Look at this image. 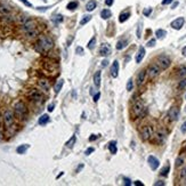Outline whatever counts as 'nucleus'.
Masks as SVG:
<instances>
[{"instance_id": "nucleus-33", "label": "nucleus", "mask_w": 186, "mask_h": 186, "mask_svg": "<svg viewBox=\"0 0 186 186\" xmlns=\"http://www.w3.org/2000/svg\"><path fill=\"white\" fill-rule=\"evenodd\" d=\"M169 171H170V167H169V166H166V167L161 170V173H160V175H161V176H167Z\"/></svg>"}, {"instance_id": "nucleus-43", "label": "nucleus", "mask_w": 186, "mask_h": 186, "mask_svg": "<svg viewBox=\"0 0 186 186\" xmlns=\"http://www.w3.org/2000/svg\"><path fill=\"white\" fill-rule=\"evenodd\" d=\"M123 182H124V184H126L127 186H130V185H131V181H130L129 178H124Z\"/></svg>"}, {"instance_id": "nucleus-15", "label": "nucleus", "mask_w": 186, "mask_h": 186, "mask_svg": "<svg viewBox=\"0 0 186 186\" xmlns=\"http://www.w3.org/2000/svg\"><path fill=\"white\" fill-rule=\"evenodd\" d=\"M118 72H119V63L118 61H114L113 64H112V68H111V76L113 78L118 77Z\"/></svg>"}, {"instance_id": "nucleus-25", "label": "nucleus", "mask_w": 186, "mask_h": 186, "mask_svg": "<svg viewBox=\"0 0 186 186\" xmlns=\"http://www.w3.org/2000/svg\"><path fill=\"white\" fill-rule=\"evenodd\" d=\"M130 16V13L129 11H126V13H122L121 15H120V17H119V21H120V23H123V22H126L128 19V17Z\"/></svg>"}, {"instance_id": "nucleus-22", "label": "nucleus", "mask_w": 186, "mask_h": 186, "mask_svg": "<svg viewBox=\"0 0 186 186\" xmlns=\"http://www.w3.org/2000/svg\"><path fill=\"white\" fill-rule=\"evenodd\" d=\"M166 34H167V32H166L165 30L159 29V30H157V31H155V35H157L158 39H163L166 37Z\"/></svg>"}, {"instance_id": "nucleus-17", "label": "nucleus", "mask_w": 186, "mask_h": 186, "mask_svg": "<svg viewBox=\"0 0 186 186\" xmlns=\"http://www.w3.org/2000/svg\"><path fill=\"white\" fill-rule=\"evenodd\" d=\"M145 76H146V71L142 70L139 73H138L137 76V86H142L144 82V80H145Z\"/></svg>"}, {"instance_id": "nucleus-6", "label": "nucleus", "mask_w": 186, "mask_h": 186, "mask_svg": "<svg viewBox=\"0 0 186 186\" xmlns=\"http://www.w3.org/2000/svg\"><path fill=\"white\" fill-rule=\"evenodd\" d=\"M143 111H144V105L143 103L140 100H137V102L134 104L132 106V113L135 116H142L143 115Z\"/></svg>"}, {"instance_id": "nucleus-18", "label": "nucleus", "mask_w": 186, "mask_h": 186, "mask_svg": "<svg viewBox=\"0 0 186 186\" xmlns=\"http://www.w3.org/2000/svg\"><path fill=\"white\" fill-rule=\"evenodd\" d=\"M100 77H102V72L100 71H97L94 76V84L97 88H99V86H100Z\"/></svg>"}, {"instance_id": "nucleus-42", "label": "nucleus", "mask_w": 186, "mask_h": 186, "mask_svg": "<svg viewBox=\"0 0 186 186\" xmlns=\"http://www.w3.org/2000/svg\"><path fill=\"white\" fill-rule=\"evenodd\" d=\"M181 130H182V132H183V134H186V121L184 122L183 124H182V128H181Z\"/></svg>"}, {"instance_id": "nucleus-1", "label": "nucleus", "mask_w": 186, "mask_h": 186, "mask_svg": "<svg viewBox=\"0 0 186 186\" xmlns=\"http://www.w3.org/2000/svg\"><path fill=\"white\" fill-rule=\"evenodd\" d=\"M54 46V42L51 40L49 37H46V35H43L39 39V41L35 43V49L38 51H48L50 50Z\"/></svg>"}, {"instance_id": "nucleus-47", "label": "nucleus", "mask_w": 186, "mask_h": 186, "mask_svg": "<svg viewBox=\"0 0 186 186\" xmlns=\"http://www.w3.org/2000/svg\"><path fill=\"white\" fill-rule=\"evenodd\" d=\"M107 65H108V61H107V59H104V61L102 62V66H103V68H106Z\"/></svg>"}, {"instance_id": "nucleus-13", "label": "nucleus", "mask_w": 186, "mask_h": 186, "mask_svg": "<svg viewBox=\"0 0 186 186\" xmlns=\"http://www.w3.org/2000/svg\"><path fill=\"white\" fill-rule=\"evenodd\" d=\"M179 116V110L177 107H171L169 111V119L171 121H176Z\"/></svg>"}, {"instance_id": "nucleus-54", "label": "nucleus", "mask_w": 186, "mask_h": 186, "mask_svg": "<svg viewBox=\"0 0 186 186\" xmlns=\"http://www.w3.org/2000/svg\"><path fill=\"white\" fill-rule=\"evenodd\" d=\"M154 185H155V186H163V185H165V183H163V182H157Z\"/></svg>"}, {"instance_id": "nucleus-36", "label": "nucleus", "mask_w": 186, "mask_h": 186, "mask_svg": "<svg viewBox=\"0 0 186 186\" xmlns=\"http://www.w3.org/2000/svg\"><path fill=\"white\" fill-rule=\"evenodd\" d=\"M124 46H126V42H124L123 40H120V41H118L116 48H118L119 50H121V49H123V48H124Z\"/></svg>"}, {"instance_id": "nucleus-58", "label": "nucleus", "mask_w": 186, "mask_h": 186, "mask_svg": "<svg viewBox=\"0 0 186 186\" xmlns=\"http://www.w3.org/2000/svg\"><path fill=\"white\" fill-rule=\"evenodd\" d=\"M0 120H1V118H0Z\"/></svg>"}, {"instance_id": "nucleus-19", "label": "nucleus", "mask_w": 186, "mask_h": 186, "mask_svg": "<svg viewBox=\"0 0 186 186\" xmlns=\"http://www.w3.org/2000/svg\"><path fill=\"white\" fill-rule=\"evenodd\" d=\"M63 85H64V80H63V79H59V80L56 82V85H55V88H54L56 94H58V93L61 92V89H62Z\"/></svg>"}, {"instance_id": "nucleus-39", "label": "nucleus", "mask_w": 186, "mask_h": 186, "mask_svg": "<svg viewBox=\"0 0 186 186\" xmlns=\"http://www.w3.org/2000/svg\"><path fill=\"white\" fill-rule=\"evenodd\" d=\"M152 13V8H147V9H144V11H143V14L145 15V16H148L150 14Z\"/></svg>"}, {"instance_id": "nucleus-32", "label": "nucleus", "mask_w": 186, "mask_h": 186, "mask_svg": "<svg viewBox=\"0 0 186 186\" xmlns=\"http://www.w3.org/2000/svg\"><path fill=\"white\" fill-rule=\"evenodd\" d=\"M77 7H78V2L77 1H72V2H70L68 5V9H70V10H74Z\"/></svg>"}, {"instance_id": "nucleus-2", "label": "nucleus", "mask_w": 186, "mask_h": 186, "mask_svg": "<svg viewBox=\"0 0 186 186\" xmlns=\"http://www.w3.org/2000/svg\"><path fill=\"white\" fill-rule=\"evenodd\" d=\"M14 111H15V114L19 119H23L27 114V107L23 102H17L14 106Z\"/></svg>"}, {"instance_id": "nucleus-16", "label": "nucleus", "mask_w": 186, "mask_h": 186, "mask_svg": "<svg viewBox=\"0 0 186 186\" xmlns=\"http://www.w3.org/2000/svg\"><path fill=\"white\" fill-rule=\"evenodd\" d=\"M144 56H145V49L143 48V47H139V49H138V53L137 55H136V63H140L142 61H143Z\"/></svg>"}, {"instance_id": "nucleus-52", "label": "nucleus", "mask_w": 186, "mask_h": 186, "mask_svg": "<svg viewBox=\"0 0 186 186\" xmlns=\"http://www.w3.org/2000/svg\"><path fill=\"white\" fill-rule=\"evenodd\" d=\"M105 3H106V6H112L113 0H105Z\"/></svg>"}, {"instance_id": "nucleus-8", "label": "nucleus", "mask_w": 186, "mask_h": 186, "mask_svg": "<svg viewBox=\"0 0 186 186\" xmlns=\"http://www.w3.org/2000/svg\"><path fill=\"white\" fill-rule=\"evenodd\" d=\"M152 134H153V130H152V128L150 127V126H145V127L143 128V130H142V139H143V140H147L148 138L152 136Z\"/></svg>"}, {"instance_id": "nucleus-10", "label": "nucleus", "mask_w": 186, "mask_h": 186, "mask_svg": "<svg viewBox=\"0 0 186 186\" xmlns=\"http://www.w3.org/2000/svg\"><path fill=\"white\" fill-rule=\"evenodd\" d=\"M99 54L104 57L108 56L111 54V47L108 43H102V46L99 48Z\"/></svg>"}, {"instance_id": "nucleus-20", "label": "nucleus", "mask_w": 186, "mask_h": 186, "mask_svg": "<svg viewBox=\"0 0 186 186\" xmlns=\"http://www.w3.org/2000/svg\"><path fill=\"white\" fill-rule=\"evenodd\" d=\"M155 137H157V140L158 143H161V142H163L166 138V135L163 131H158L157 134H155Z\"/></svg>"}, {"instance_id": "nucleus-57", "label": "nucleus", "mask_w": 186, "mask_h": 186, "mask_svg": "<svg viewBox=\"0 0 186 186\" xmlns=\"http://www.w3.org/2000/svg\"><path fill=\"white\" fill-rule=\"evenodd\" d=\"M177 6H178V2H177V1H176V2H175V3H174V5H173V8H176V7H177Z\"/></svg>"}, {"instance_id": "nucleus-45", "label": "nucleus", "mask_w": 186, "mask_h": 186, "mask_svg": "<svg viewBox=\"0 0 186 186\" xmlns=\"http://www.w3.org/2000/svg\"><path fill=\"white\" fill-rule=\"evenodd\" d=\"M77 53L80 54V55H82V54H84V49L81 48V47H77Z\"/></svg>"}, {"instance_id": "nucleus-5", "label": "nucleus", "mask_w": 186, "mask_h": 186, "mask_svg": "<svg viewBox=\"0 0 186 186\" xmlns=\"http://www.w3.org/2000/svg\"><path fill=\"white\" fill-rule=\"evenodd\" d=\"M170 63H171V61H170V58L167 56H160L159 58H158V65H159V68L161 69V70L168 69L170 66Z\"/></svg>"}, {"instance_id": "nucleus-11", "label": "nucleus", "mask_w": 186, "mask_h": 186, "mask_svg": "<svg viewBox=\"0 0 186 186\" xmlns=\"http://www.w3.org/2000/svg\"><path fill=\"white\" fill-rule=\"evenodd\" d=\"M147 161H148V163H150V167H151L152 170H157L158 169V167H159V165H160V162H159V160H158L155 157H153V155H150V157H148V159H147Z\"/></svg>"}, {"instance_id": "nucleus-4", "label": "nucleus", "mask_w": 186, "mask_h": 186, "mask_svg": "<svg viewBox=\"0 0 186 186\" xmlns=\"http://www.w3.org/2000/svg\"><path fill=\"white\" fill-rule=\"evenodd\" d=\"M160 70H161V69L159 68V65H158V64L150 65L148 69H147V74H148V77H150V79H154L155 77L159 76Z\"/></svg>"}, {"instance_id": "nucleus-53", "label": "nucleus", "mask_w": 186, "mask_h": 186, "mask_svg": "<svg viewBox=\"0 0 186 186\" xmlns=\"http://www.w3.org/2000/svg\"><path fill=\"white\" fill-rule=\"evenodd\" d=\"M99 96H100V94H99V93H97V94L95 95V96H94V100H95V102H97V100H98V98H99Z\"/></svg>"}, {"instance_id": "nucleus-12", "label": "nucleus", "mask_w": 186, "mask_h": 186, "mask_svg": "<svg viewBox=\"0 0 186 186\" xmlns=\"http://www.w3.org/2000/svg\"><path fill=\"white\" fill-rule=\"evenodd\" d=\"M33 29H35V23L33 21H26L24 24H23V27H22V30H23L25 33L31 31V30H33Z\"/></svg>"}, {"instance_id": "nucleus-21", "label": "nucleus", "mask_w": 186, "mask_h": 186, "mask_svg": "<svg viewBox=\"0 0 186 186\" xmlns=\"http://www.w3.org/2000/svg\"><path fill=\"white\" fill-rule=\"evenodd\" d=\"M111 15H112V13H111L110 9H104V10H102V13H100V16H102V18H104V19L110 18Z\"/></svg>"}, {"instance_id": "nucleus-55", "label": "nucleus", "mask_w": 186, "mask_h": 186, "mask_svg": "<svg viewBox=\"0 0 186 186\" xmlns=\"http://www.w3.org/2000/svg\"><path fill=\"white\" fill-rule=\"evenodd\" d=\"M134 184H135V185H136V186H143V183H140V182H139V181L135 182V183H134Z\"/></svg>"}, {"instance_id": "nucleus-30", "label": "nucleus", "mask_w": 186, "mask_h": 186, "mask_svg": "<svg viewBox=\"0 0 186 186\" xmlns=\"http://www.w3.org/2000/svg\"><path fill=\"white\" fill-rule=\"evenodd\" d=\"M90 19H92V16H90V15H86V16H84V18L80 21V25H85L86 23H88Z\"/></svg>"}, {"instance_id": "nucleus-23", "label": "nucleus", "mask_w": 186, "mask_h": 186, "mask_svg": "<svg viewBox=\"0 0 186 186\" xmlns=\"http://www.w3.org/2000/svg\"><path fill=\"white\" fill-rule=\"evenodd\" d=\"M49 121V115L48 114H42L39 119V124H46Z\"/></svg>"}, {"instance_id": "nucleus-31", "label": "nucleus", "mask_w": 186, "mask_h": 186, "mask_svg": "<svg viewBox=\"0 0 186 186\" xmlns=\"http://www.w3.org/2000/svg\"><path fill=\"white\" fill-rule=\"evenodd\" d=\"M37 34H38V31H37L35 29H33V30H31V31H29V32H26V35L29 37V38H34Z\"/></svg>"}, {"instance_id": "nucleus-35", "label": "nucleus", "mask_w": 186, "mask_h": 186, "mask_svg": "<svg viewBox=\"0 0 186 186\" xmlns=\"http://www.w3.org/2000/svg\"><path fill=\"white\" fill-rule=\"evenodd\" d=\"M95 42H96V38H95V37H93L92 40L88 42V48H89V49H93V48H94V47H95Z\"/></svg>"}, {"instance_id": "nucleus-56", "label": "nucleus", "mask_w": 186, "mask_h": 186, "mask_svg": "<svg viewBox=\"0 0 186 186\" xmlns=\"http://www.w3.org/2000/svg\"><path fill=\"white\" fill-rule=\"evenodd\" d=\"M182 54H183L184 56H186V46L183 48V50H182Z\"/></svg>"}, {"instance_id": "nucleus-7", "label": "nucleus", "mask_w": 186, "mask_h": 186, "mask_svg": "<svg viewBox=\"0 0 186 186\" xmlns=\"http://www.w3.org/2000/svg\"><path fill=\"white\" fill-rule=\"evenodd\" d=\"M27 97L30 98V99L34 100V102H41L42 100V94H41L39 90H37V89H32V90H30L29 94H27Z\"/></svg>"}, {"instance_id": "nucleus-46", "label": "nucleus", "mask_w": 186, "mask_h": 186, "mask_svg": "<svg viewBox=\"0 0 186 186\" xmlns=\"http://www.w3.org/2000/svg\"><path fill=\"white\" fill-rule=\"evenodd\" d=\"M21 1H22L23 3H24L25 6H27V7H32V5H31V3H30L29 1H27V0H21Z\"/></svg>"}, {"instance_id": "nucleus-29", "label": "nucleus", "mask_w": 186, "mask_h": 186, "mask_svg": "<svg viewBox=\"0 0 186 186\" xmlns=\"http://www.w3.org/2000/svg\"><path fill=\"white\" fill-rule=\"evenodd\" d=\"M76 140H77V138H76V136H72V137H71V139L69 140L68 143H66V146H68V147H73V145H74V144H76Z\"/></svg>"}, {"instance_id": "nucleus-24", "label": "nucleus", "mask_w": 186, "mask_h": 186, "mask_svg": "<svg viewBox=\"0 0 186 186\" xmlns=\"http://www.w3.org/2000/svg\"><path fill=\"white\" fill-rule=\"evenodd\" d=\"M96 8V1H94V0H92V1H89L88 3H87V6H86V9L88 11H92V10H94V9Z\"/></svg>"}, {"instance_id": "nucleus-50", "label": "nucleus", "mask_w": 186, "mask_h": 186, "mask_svg": "<svg viewBox=\"0 0 186 186\" xmlns=\"http://www.w3.org/2000/svg\"><path fill=\"white\" fill-rule=\"evenodd\" d=\"M54 107H55L54 104H50V105H48V111H49V112H53V111H54Z\"/></svg>"}, {"instance_id": "nucleus-26", "label": "nucleus", "mask_w": 186, "mask_h": 186, "mask_svg": "<svg viewBox=\"0 0 186 186\" xmlns=\"http://www.w3.org/2000/svg\"><path fill=\"white\" fill-rule=\"evenodd\" d=\"M108 150H110L111 154H115L116 153V143L115 142H111L108 144Z\"/></svg>"}, {"instance_id": "nucleus-14", "label": "nucleus", "mask_w": 186, "mask_h": 186, "mask_svg": "<svg viewBox=\"0 0 186 186\" xmlns=\"http://www.w3.org/2000/svg\"><path fill=\"white\" fill-rule=\"evenodd\" d=\"M38 85L42 90H48L50 85H49V81L47 79H39L38 80Z\"/></svg>"}, {"instance_id": "nucleus-59", "label": "nucleus", "mask_w": 186, "mask_h": 186, "mask_svg": "<svg viewBox=\"0 0 186 186\" xmlns=\"http://www.w3.org/2000/svg\"><path fill=\"white\" fill-rule=\"evenodd\" d=\"M185 111H186V110H185Z\"/></svg>"}, {"instance_id": "nucleus-27", "label": "nucleus", "mask_w": 186, "mask_h": 186, "mask_svg": "<svg viewBox=\"0 0 186 186\" xmlns=\"http://www.w3.org/2000/svg\"><path fill=\"white\" fill-rule=\"evenodd\" d=\"M27 148H29V145H26V144H25V145H21V146H18V147H17L16 152L18 154H24L25 152H26Z\"/></svg>"}, {"instance_id": "nucleus-40", "label": "nucleus", "mask_w": 186, "mask_h": 186, "mask_svg": "<svg viewBox=\"0 0 186 186\" xmlns=\"http://www.w3.org/2000/svg\"><path fill=\"white\" fill-rule=\"evenodd\" d=\"M183 159H182V158H178L177 160H176V166H177V167H179V166H182L183 165Z\"/></svg>"}, {"instance_id": "nucleus-49", "label": "nucleus", "mask_w": 186, "mask_h": 186, "mask_svg": "<svg viewBox=\"0 0 186 186\" xmlns=\"http://www.w3.org/2000/svg\"><path fill=\"white\" fill-rule=\"evenodd\" d=\"M55 22H62L63 21V17L61 16V15H58V16H56V18H54Z\"/></svg>"}, {"instance_id": "nucleus-51", "label": "nucleus", "mask_w": 186, "mask_h": 186, "mask_svg": "<svg viewBox=\"0 0 186 186\" xmlns=\"http://www.w3.org/2000/svg\"><path fill=\"white\" fill-rule=\"evenodd\" d=\"M97 137H98V136H96V135H92L90 137H89V140H90V142H94V140L96 139Z\"/></svg>"}, {"instance_id": "nucleus-44", "label": "nucleus", "mask_w": 186, "mask_h": 186, "mask_svg": "<svg viewBox=\"0 0 186 186\" xmlns=\"http://www.w3.org/2000/svg\"><path fill=\"white\" fill-rule=\"evenodd\" d=\"M174 0H162V5H169V3H171Z\"/></svg>"}, {"instance_id": "nucleus-28", "label": "nucleus", "mask_w": 186, "mask_h": 186, "mask_svg": "<svg viewBox=\"0 0 186 186\" xmlns=\"http://www.w3.org/2000/svg\"><path fill=\"white\" fill-rule=\"evenodd\" d=\"M181 181H182V184L186 185V167L183 168L181 171Z\"/></svg>"}, {"instance_id": "nucleus-38", "label": "nucleus", "mask_w": 186, "mask_h": 186, "mask_svg": "<svg viewBox=\"0 0 186 186\" xmlns=\"http://www.w3.org/2000/svg\"><path fill=\"white\" fill-rule=\"evenodd\" d=\"M132 80L131 79H129V80H128V84H127V90L128 92H130V90H132Z\"/></svg>"}, {"instance_id": "nucleus-3", "label": "nucleus", "mask_w": 186, "mask_h": 186, "mask_svg": "<svg viewBox=\"0 0 186 186\" xmlns=\"http://www.w3.org/2000/svg\"><path fill=\"white\" fill-rule=\"evenodd\" d=\"M14 113L13 111L10 110H7L5 112V114H3V122H5V126L7 128H9L11 126V124L14 123Z\"/></svg>"}, {"instance_id": "nucleus-34", "label": "nucleus", "mask_w": 186, "mask_h": 186, "mask_svg": "<svg viewBox=\"0 0 186 186\" xmlns=\"http://www.w3.org/2000/svg\"><path fill=\"white\" fill-rule=\"evenodd\" d=\"M178 76L179 77H185L186 76V68L185 66H182V68L178 70Z\"/></svg>"}, {"instance_id": "nucleus-41", "label": "nucleus", "mask_w": 186, "mask_h": 186, "mask_svg": "<svg viewBox=\"0 0 186 186\" xmlns=\"http://www.w3.org/2000/svg\"><path fill=\"white\" fill-rule=\"evenodd\" d=\"M154 45H155V39H152V40H150L147 42V46L148 47H153Z\"/></svg>"}, {"instance_id": "nucleus-37", "label": "nucleus", "mask_w": 186, "mask_h": 186, "mask_svg": "<svg viewBox=\"0 0 186 186\" xmlns=\"http://www.w3.org/2000/svg\"><path fill=\"white\" fill-rule=\"evenodd\" d=\"M186 87V79H183V80L179 82V85H178V88L179 89H183Z\"/></svg>"}, {"instance_id": "nucleus-48", "label": "nucleus", "mask_w": 186, "mask_h": 186, "mask_svg": "<svg viewBox=\"0 0 186 186\" xmlns=\"http://www.w3.org/2000/svg\"><path fill=\"white\" fill-rule=\"evenodd\" d=\"M94 151H95V150H94V148H93V147L88 148V150H87V151H86V155H89V154H90V153H93V152H94Z\"/></svg>"}, {"instance_id": "nucleus-9", "label": "nucleus", "mask_w": 186, "mask_h": 186, "mask_svg": "<svg viewBox=\"0 0 186 186\" xmlns=\"http://www.w3.org/2000/svg\"><path fill=\"white\" fill-rule=\"evenodd\" d=\"M184 23H185V19H184L183 17H178L175 21L171 22V27L175 30H181L182 27H183Z\"/></svg>"}]
</instances>
